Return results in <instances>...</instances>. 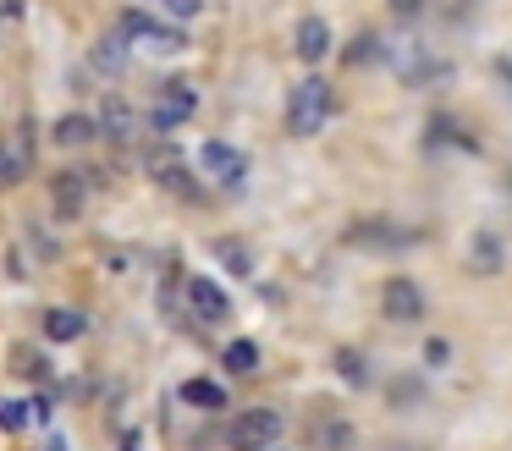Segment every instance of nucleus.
<instances>
[{
    "mask_svg": "<svg viewBox=\"0 0 512 451\" xmlns=\"http://www.w3.org/2000/svg\"><path fill=\"white\" fill-rule=\"evenodd\" d=\"M50 204L56 220H78L89 209V171H56L50 176Z\"/></svg>",
    "mask_w": 512,
    "mask_h": 451,
    "instance_id": "obj_8",
    "label": "nucleus"
},
{
    "mask_svg": "<svg viewBox=\"0 0 512 451\" xmlns=\"http://www.w3.org/2000/svg\"><path fill=\"white\" fill-rule=\"evenodd\" d=\"M17 17H23V0H0V39L17 28Z\"/></svg>",
    "mask_w": 512,
    "mask_h": 451,
    "instance_id": "obj_22",
    "label": "nucleus"
},
{
    "mask_svg": "<svg viewBox=\"0 0 512 451\" xmlns=\"http://www.w3.org/2000/svg\"><path fill=\"white\" fill-rule=\"evenodd\" d=\"M127 55H133V39L116 28V33H105V39L94 44L89 66H94V72H105V77H122V72H127Z\"/></svg>",
    "mask_w": 512,
    "mask_h": 451,
    "instance_id": "obj_10",
    "label": "nucleus"
},
{
    "mask_svg": "<svg viewBox=\"0 0 512 451\" xmlns=\"http://www.w3.org/2000/svg\"><path fill=\"white\" fill-rule=\"evenodd\" d=\"M122 451H138V435H127V440H122Z\"/></svg>",
    "mask_w": 512,
    "mask_h": 451,
    "instance_id": "obj_29",
    "label": "nucleus"
},
{
    "mask_svg": "<svg viewBox=\"0 0 512 451\" xmlns=\"http://www.w3.org/2000/svg\"><path fill=\"white\" fill-rule=\"evenodd\" d=\"M353 242H391V248H397V242H408V231H397V226H353Z\"/></svg>",
    "mask_w": 512,
    "mask_h": 451,
    "instance_id": "obj_20",
    "label": "nucleus"
},
{
    "mask_svg": "<svg viewBox=\"0 0 512 451\" xmlns=\"http://www.w3.org/2000/svg\"><path fill=\"white\" fill-rule=\"evenodd\" d=\"M281 413L276 407H248V413L232 418V429H226V446L232 451H270L281 440Z\"/></svg>",
    "mask_w": 512,
    "mask_h": 451,
    "instance_id": "obj_2",
    "label": "nucleus"
},
{
    "mask_svg": "<svg viewBox=\"0 0 512 451\" xmlns=\"http://www.w3.org/2000/svg\"><path fill=\"white\" fill-rule=\"evenodd\" d=\"M325 446H331V451H347V446H353V424H325Z\"/></svg>",
    "mask_w": 512,
    "mask_h": 451,
    "instance_id": "obj_21",
    "label": "nucleus"
},
{
    "mask_svg": "<svg viewBox=\"0 0 512 451\" xmlns=\"http://www.w3.org/2000/svg\"><path fill=\"white\" fill-rule=\"evenodd\" d=\"M424 358H430V363H446V358H452V341H446V336H430V341H424Z\"/></svg>",
    "mask_w": 512,
    "mask_h": 451,
    "instance_id": "obj_26",
    "label": "nucleus"
},
{
    "mask_svg": "<svg viewBox=\"0 0 512 451\" xmlns=\"http://www.w3.org/2000/svg\"><path fill=\"white\" fill-rule=\"evenodd\" d=\"M100 138V116H83V110H72V116L56 121V143H67V149H83V143Z\"/></svg>",
    "mask_w": 512,
    "mask_h": 451,
    "instance_id": "obj_14",
    "label": "nucleus"
},
{
    "mask_svg": "<svg viewBox=\"0 0 512 451\" xmlns=\"http://www.w3.org/2000/svg\"><path fill=\"white\" fill-rule=\"evenodd\" d=\"M369 55H380L375 33H358V44H353V50H347V61H369Z\"/></svg>",
    "mask_w": 512,
    "mask_h": 451,
    "instance_id": "obj_23",
    "label": "nucleus"
},
{
    "mask_svg": "<svg viewBox=\"0 0 512 451\" xmlns=\"http://www.w3.org/2000/svg\"><path fill=\"white\" fill-rule=\"evenodd\" d=\"M116 28H122L127 39L149 44V50H155V55H177V50H188V33H182L177 22H155V17H149V11H144V6H127Z\"/></svg>",
    "mask_w": 512,
    "mask_h": 451,
    "instance_id": "obj_3",
    "label": "nucleus"
},
{
    "mask_svg": "<svg viewBox=\"0 0 512 451\" xmlns=\"http://www.w3.org/2000/svg\"><path fill=\"white\" fill-rule=\"evenodd\" d=\"M45 451H72V446H67V435H45Z\"/></svg>",
    "mask_w": 512,
    "mask_h": 451,
    "instance_id": "obj_27",
    "label": "nucleus"
},
{
    "mask_svg": "<svg viewBox=\"0 0 512 451\" xmlns=\"http://www.w3.org/2000/svg\"><path fill=\"white\" fill-rule=\"evenodd\" d=\"M386 6H391V17H397V22H413L424 11V0H386Z\"/></svg>",
    "mask_w": 512,
    "mask_h": 451,
    "instance_id": "obj_25",
    "label": "nucleus"
},
{
    "mask_svg": "<svg viewBox=\"0 0 512 451\" xmlns=\"http://www.w3.org/2000/svg\"><path fill=\"white\" fill-rule=\"evenodd\" d=\"M155 6H160V11H171V17L182 22V17H193V11L204 6V0H155Z\"/></svg>",
    "mask_w": 512,
    "mask_h": 451,
    "instance_id": "obj_24",
    "label": "nucleus"
},
{
    "mask_svg": "<svg viewBox=\"0 0 512 451\" xmlns=\"http://www.w3.org/2000/svg\"><path fill=\"white\" fill-rule=\"evenodd\" d=\"M199 110V94H193V83H182V77H166L160 83V99H155V110H149V127L155 132H177L182 121Z\"/></svg>",
    "mask_w": 512,
    "mask_h": 451,
    "instance_id": "obj_4",
    "label": "nucleus"
},
{
    "mask_svg": "<svg viewBox=\"0 0 512 451\" xmlns=\"http://www.w3.org/2000/svg\"><path fill=\"white\" fill-rule=\"evenodd\" d=\"M215 253H221V264L232 275H254V253H248L237 237H221V242H215Z\"/></svg>",
    "mask_w": 512,
    "mask_h": 451,
    "instance_id": "obj_17",
    "label": "nucleus"
},
{
    "mask_svg": "<svg viewBox=\"0 0 512 451\" xmlns=\"http://www.w3.org/2000/svg\"><path fill=\"white\" fill-rule=\"evenodd\" d=\"M28 171H34V127L17 121L12 132H0V187L28 182Z\"/></svg>",
    "mask_w": 512,
    "mask_h": 451,
    "instance_id": "obj_5",
    "label": "nucleus"
},
{
    "mask_svg": "<svg viewBox=\"0 0 512 451\" xmlns=\"http://www.w3.org/2000/svg\"><path fill=\"white\" fill-rule=\"evenodd\" d=\"M259 369V341H232V347H226V374H254Z\"/></svg>",
    "mask_w": 512,
    "mask_h": 451,
    "instance_id": "obj_18",
    "label": "nucleus"
},
{
    "mask_svg": "<svg viewBox=\"0 0 512 451\" xmlns=\"http://www.w3.org/2000/svg\"><path fill=\"white\" fill-rule=\"evenodd\" d=\"M28 418H34V407H28V402H17V396H6V402H0V429H6V435H23Z\"/></svg>",
    "mask_w": 512,
    "mask_h": 451,
    "instance_id": "obj_19",
    "label": "nucleus"
},
{
    "mask_svg": "<svg viewBox=\"0 0 512 451\" xmlns=\"http://www.w3.org/2000/svg\"><path fill=\"white\" fill-rule=\"evenodd\" d=\"M331 110H336L331 83H325V77H303L287 94V132L292 138H314V132L331 127Z\"/></svg>",
    "mask_w": 512,
    "mask_h": 451,
    "instance_id": "obj_1",
    "label": "nucleus"
},
{
    "mask_svg": "<svg viewBox=\"0 0 512 451\" xmlns=\"http://www.w3.org/2000/svg\"><path fill=\"white\" fill-rule=\"evenodd\" d=\"M182 402L215 413V407H226V391H221V380H204V374H193V380H182Z\"/></svg>",
    "mask_w": 512,
    "mask_h": 451,
    "instance_id": "obj_16",
    "label": "nucleus"
},
{
    "mask_svg": "<svg viewBox=\"0 0 512 451\" xmlns=\"http://www.w3.org/2000/svg\"><path fill=\"white\" fill-rule=\"evenodd\" d=\"M100 132H105V138H116V143H133L138 138V110L127 105L122 94H111V99H105V110H100Z\"/></svg>",
    "mask_w": 512,
    "mask_h": 451,
    "instance_id": "obj_12",
    "label": "nucleus"
},
{
    "mask_svg": "<svg viewBox=\"0 0 512 451\" xmlns=\"http://www.w3.org/2000/svg\"><path fill=\"white\" fill-rule=\"evenodd\" d=\"M270 451H276V446H270Z\"/></svg>",
    "mask_w": 512,
    "mask_h": 451,
    "instance_id": "obj_30",
    "label": "nucleus"
},
{
    "mask_svg": "<svg viewBox=\"0 0 512 451\" xmlns=\"http://www.w3.org/2000/svg\"><path fill=\"white\" fill-rule=\"evenodd\" d=\"M199 165H204V176H210V182H221V187H243L248 182V154L237 149V143H226V138L204 143Z\"/></svg>",
    "mask_w": 512,
    "mask_h": 451,
    "instance_id": "obj_6",
    "label": "nucleus"
},
{
    "mask_svg": "<svg viewBox=\"0 0 512 451\" xmlns=\"http://www.w3.org/2000/svg\"><path fill=\"white\" fill-rule=\"evenodd\" d=\"M496 77H501V83H512V61H496Z\"/></svg>",
    "mask_w": 512,
    "mask_h": 451,
    "instance_id": "obj_28",
    "label": "nucleus"
},
{
    "mask_svg": "<svg viewBox=\"0 0 512 451\" xmlns=\"http://www.w3.org/2000/svg\"><path fill=\"white\" fill-rule=\"evenodd\" d=\"M380 308H386V319H397V325H408V319H424V286L413 281V275H391L386 286H380Z\"/></svg>",
    "mask_w": 512,
    "mask_h": 451,
    "instance_id": "obj_7",
    "label": "nucleus"
},
{
    "mask_svg": "<svg viewBox=\"0 0 512 451\" xmlns=\"http://www.w3.org/2000/svg\"><path fill=\"white\" fill-rule=\"evenodd\" d=\"M468 264H474V275H496L501 264H507V242H501L496 231H479L474 248H468Z\"/></svg>",
    "mask_w": 512,
    "mask_h": 451,
    "instance_id": "obj_13",
    "label": "nucleus"
},
{
    "mask_svg": "<svg viewBox=\"0 0 512 451\" xmlns=\"http://www.w3.org/2000/svg\"><path fill=\"white\" fill-rule=\"evenodd\" d=\"M83 330H89V319L78 308H50L45 314V341H78Z\"/></svg>",
    "mask_w": 512,
    "mask_h": 451,
    "instance_id": "obj_15",
    "label": "nucleus"
},
{
    "mask_svg": "<svg viewBox=\"0 0 512 451\" xmlns=\"http://www.w3.org/2000/svg\"><path fill=\"white\" fill-rule=\"evenodd\" d=\"M331 44H336V39H331V22H325V17H303V22H298V39H292V50H298L309 66L325 61V55H331Z\"/></svg>",
    "mask_w": 512,
    "mask_h": 451,
    "instance_id": "obj_11",
    "label": "nucleus"
},
{
    "mask_svg": "<svg viewBox=\"0 0 512 451\" xmlns=\"http://www.w3.org/2000/svg\"><path fill=\"white\" fill-rule=\"evenodd\" d=\"M188 303H193V314H199L204 325H221V319L232 314V297H226L210 275H193L188 281Z\"/></svg>",
    "mask_w": 512,
    "mask_h": 451,
    "instance_id": "obj_9",
    "label": "nucleus"
}]
</instances>
